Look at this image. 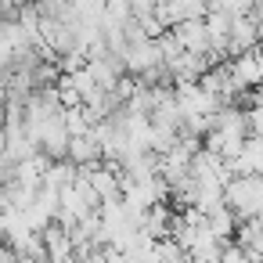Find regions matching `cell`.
<instances>
[{
    "mask_svg": "<svg viewBox=\"0 0 263 263\" xmlns=\"http://www.w3.org/2000/svg\"><path fill=\"white\" fill-rule=\"evenodd\" d=\"M159 65H166L159 40H137V44L126 47V72H130V76L141 80V76H148V72L159 69Z\"/></svg>",
    "mask_w": 263,
    "mask_h": 263,
    "instance_id": "6da1fadb",
    "label": "cell"
},
{
    "mask_svg": "<svg viewBox=\"0 0 263 263\" xmlns=\"http://www.w3.org/2000/svg\"><path fill=\"white\" fill-rule=\"evenodd\" d=\"M173 36L180 40V47H184L187 54H209V51H213V36H209L205 18H195V22H180V26H173Z\"/></svg>",
    "mask_w": 263,
    "mask_h": 263,
    "instance_id": "7a4b0ae2",
    "label": "cell"
},
{
    "mask_svg": "<svg viewBox=\"0 0 263 263\" xmlns=\"http://www.w3.org/2000/svg\"><path fill=\"white\" fill-rule=\"evenodd\" d=\"M40 234H44V245H47V259H54V263H76V245H72L65 223L54 220V223H47Z\"/></svg>",
    "mask_w": 263,
    "mask_h": 263,
    "instance_id": "3957f363",
    "label": "cell"
},
{
    "mask_svg": "<svg viewBox=\"0 0 263 263\" xmlns=\"http://www.w3.org/2000/svg\"><path fill=\"white\" fill-rule=\"evenodd\" d=\"M69 162H76V166H98V162H105V148H101V141H98L94 130L83 134V137H72Z\"/></svg>",
    "mask_w": 263,
    "mask_h": 263,
    "instance_id": "277c9868",
    "label": "cell"
},
{
    "mask_svg": "<svg viewBox=\"0 0 263 263\" xmlns=\"http://www.w3.org/2000/svg\"><path fill=\"white\" fill-rule=\"evenodd\" d=\"M231 72H234L238 87H245V90H256V87H263V65H259V58H256V54L234 58V62H231Z\"/></svg>",
    "mask_w": 263,
    "mask_h": 263,
    "instance_id": "5b68a950",
    "label": "cell"
},
{
    "mask_svg": "<svg viewBox=\"0 0 263 263\" xmlns=\"http://www.w3.org/2000/svg\"><path fill=\"white\" fill-rule=\"evenodd\" d=\"M205 220H209V231H213L223 245H227L231 238H238L241 220H238V213H234V209H227V205H223V209H216V213H213V216H205Z\"/></svg>",
    "mask_w": 263,
    "mask_h": 263,
    "instance_id": "8992f818",
    "label": "cell"
},
{
    "mask_svg": "<svg viewBox=\"0 0 263 263\" xmlns=\"http://www.w3.org/2000/svg\"><path fill=\"white\" fill-rule=\"evenodd\" d=\"M76 173H80V166H76V162H69V159L51 162V170L44 173V187L65 191V187H72V184H76Z\"/></svg>",
    "mask_w": 263,
    "mask_h": 263,
    "instance_id": "52a82bcc",
    "label": "cell"
},
{
    "mask_svg": "<svg viewBox=\"0 0 263 263\" xmlns=\"http://www.w3.org/2000/svg\"><path fill=\"white\" fill-rule=\"evenodd\" d=\"M65 126H69V134H72V137L90 134V130H94V119H90L87 105H80V108H65Z\"/></svg>",
    "mask_w": 263,
    "mask_h": 263,
    "instance_id": "ba28073f",
    "label": "cell"
},
{
    "mask_svg": "<svg viewBox=\"0 0 263 263\" xmlns=\"http://www.w3.org/2000/svg\"><path fill=\"white\" fill-rule=\"evenodd\" d=\"M249 126H252V137H263V105L249 112Z\"/></svg>",
    "mask_w": 263,
    "mask_h": 263,
    "instance_id": "9c48e42d",
    "label": "cell"
},
{
    "mask_svg": "<svg viewBox=\"0 0 263 263\" xmlns=\"http://www.w3.org/2000/svg\"><path fill=\"white\" fill-rule=\"evenodd\" d=\"M0 263H22L18 249H15V245H4V249H0Z\"/></svg>",
    "mask_w": 263,
    "mask_h": 263,
    "instance_id": "30bf717a",
    "label": "cell"
},
{
    "mask_svg": "<svg viewBox=\"0 0 263 263\" xmlns=\"http://www.w3.org/2000/svg\"><path fill=\"white\" fill-rule=\"evenodd\" d=\"M36 263H54V259H36Z\"/></svg>",
    "mask_w": 263,
    "mask_h": 263,
    "instance_id": "8fae6325",
    "label": "cell"
}]
</instances>
